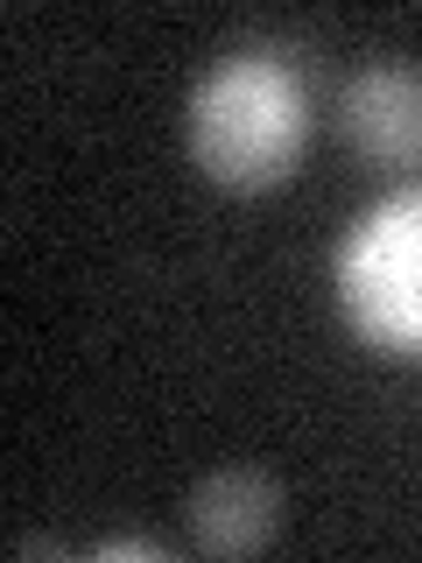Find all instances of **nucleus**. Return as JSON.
Segmentation results:
<instances>
[{
	"instance_id": "nucleus-3",
	"label": "nucleus",
	"mask_w": 422,
	"mask_h": 563,
	"mask_svg": "<svg viewBox=\"0 0 422 563\" xmlns=\"http://www.w3.org/2000/svg\"><path fill=\"white\" fill-rule=\"evenodd\" d=\"M345 148L380 176L422 169V70L415 64H366L338 92Z\"/></svg>"
},
{
	"instance_id": "nucleus-4",
	"label": "nucleus",
	"mask_w": 422,
	"mask_h": 563,
	"mask_svg": "<svg viewBox=\"0 0 422 563\" xmlns=\"http://www.w3.org/2000/svg\"><path fill=\"white\" fill-rule=\"evenodd\" d=\"M184 521H190V542L204 556H254V550H268L275 528H281V493L268 472L225 465V472L190 486Z\"/></svg>"
},
{
	"instance_id": "nucleus-2",
	"label": "nucleus",
	"mask_w": 422,
	"mask_h": 563,
	"mask_svg": "<svg viewBox=\"0 0 422 563\" xmlns=\"http://www.w3.org/2000/svg\"><path fill=\"white\" fill-rule=\"evenodd\" d=\"M338 310L359 345L422 360V190H395L338 246Z\"/></svg>"
},
{
	"instance_id": "nucleus-5",
	"label": "nucleus",
	"mask_w": 422,
	"mask_h": 563,
	"mask_svg": "<svg viewBox=\"0 0 422 563\" xmlns=\"http://www.w3.org/2000/svg\"><path fill=\"white\" fill-rule=\"evenodd\" d=\"M92 556H106V563H113V556H141V563H155V556H163V542H148V536H113V542H99Z\"/></svg>"
},
{
	"instance_id": "nucleus-1",
	"label": "nucleus",
	"mask_w": 422,
	"mask_h": 563,
	"mask_svg": "<svg viewBox=\"0 0 422 563\" xmlns=\"http://www.w3.org/2000/svg\"><path fill=\"white\" fill-rule=\"evenodd\" d=\"M310 141V78L281 49H225L190 85L184 106V148L219 190H275L303 163Z\"/></svg>"
}]
</instances>
